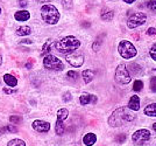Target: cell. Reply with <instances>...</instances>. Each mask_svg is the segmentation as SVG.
Here are the masks:
<instances>
[{"label":"cell","mask_w":156,"mask_h":146,"mask_svg":"<svg viewBox=\"0 0 156 146\" xmlns=\"http://www.w3.org/2000/svg\"><path fill=\"white\" fill-rule=\"evenodd\" d=\"M9 120H11V123H19V122H21V118H20V117H16V116H12V117L9 118Z\"/></svg>","instance_id":"obj_32"},{"label":"cell","mask_w":156,"mask_h":146,"mask_svg":"<svg viewBox=\"0 0 156 146\" xmlns=\"http://www.w3.org/2000/svg\"><path fill=\"white\" fill-rule=\"evenodd\" d=\"M99 47H100V42H99V41H96V42H94V43H93V50H94V52H97V50H99Z\"/></svg>","instance_id":"obj_34"},{"label":"cell","mask_w":156,"mask_h":146,"mask_svg":"<svg viewBox=\"0 0 156 146\" xmlns=\"http://www.w3.org/2000/svg\"><path fill=\"white\" fill-rule=\"evenodd\" d=\"M115 81L120 84H128L130 82L129 71L125 64H119L115 69Z\"/></svg>","instance_id":"obj_6"},{"label":"cell","mask_w":156,"mask_h":146,"mask_svg":"<svg viewBox=\"0 0 156 146\" xmlns=\"http://www.w3.org/2000/svg\"><path fill=\"white\" fill-rule=\"evenodd\" d=\"M129 69L132 70V73H134V74H137L139 73V70H141V68L137 66L136 63H130Z\"/></svg>","instance_id":"obj_25"},{"label":"cell","mask_w":156,"mask_h":146,"mask_svg":"<svg viewBox=\"0 0 156 146\" xmlns=\"http://www.w3.org/2000/svg\"><path fill=\"white\" fill-rule=\"evenodd\" d=\"M63 100H64L65 102L70 100H71V93H65L64 96H63Z\"/></svg>","instance_id":"obj_33"},{"label":"cell","mask_w":156,"mask_h":146,"mask_svg":"<svg viewBox=\"0 0 156 146\" xmlns=\"http://www.w3.org/2000/svg\"><path fill=\"white\" fill-rule=\"evenodd\" d=\"M32 126L37 132H48L50 130V124L48 122H44V120H34Z\"/></svg>","instance_id":"obj_10"},{"label":"cell","mask_w":156,"mask_h":146,"mask_svg":"<svg viewBox=\"0 0 156 146\" xmlns=\"http://www.w3.org/2000/svg\"><path fill=\"white\" fill-rule=\"evenodd\" d=\"M4 93H15V90H11V89H8V88H5V89H4Z\"/></svg>","instance_id":"obj_36"},{"label":"cell","mask_w":156,"mask_h":146,"mask_svg":"<svg viewBox=\"0 0 156 146\" xmlns=\"http://www.w3.org/2000/svg\"><path fill=\"white\" fill-rule=\"evenodd\" d=\"M66 61L69 62V64H71L72 67H82L84 63V55L82 53H78V52H72L70 54H66Z\"/></svg>","instance_id":"obj_9"},{"label":"cell","mask_w":156,"mask_h":146,"mask_svg":"<svg viewBox=\"0 0 156 146\" xmlns=\"http://www.w3.org/2000/svg\"><path fill=\"white\" fill-rule=\"evenodd\" d=\"M22 43H32V41L30 40H23L22 41Z\"/></svg>","instance_id":"obj_39"},{"label":"cell","mask_w":156,"mask_h":146,"mask_svg":"<svg viewBox=\"0 0 156 146\" xmlns=\"http://www.w3.org/2000/svg\"><path fill=\"white\" fill-rule=\"evenodd\" d=\"M1 62H2V57H1V55H0V64H1Z\"/></svg>","instance_id":"obj_43"},{"label":"cell","mask_w":156,"mask_h":146,"mask_svg":"<svg viewBox=\"0 0 156 146\" xmlns=\"http://www.w3.org/2000/svg\"><path fill=\"white\" fill-rule=\"evenodd\" d=\"M144 115L149 116V117H156V103L149 104L144 109Z\"/></svg>","instance_id":"obj_17"},{"label":"cell","mask_w":156,"mask_h":146,"mask_svg":"<svg viewBox=\"0 0 156 146\" xmlns=\"http://www.w3.org/2000/svg\"><path fill=\"white\" fill-rule=\"evenodd\" d=\"M62 1V4H63V6L65 8H71L72 7V1L71 0H61Z\"/></svg>","instance_id":"obj_30"},{"label":"cell","mask_w":156,"mask_h":146,"mask_svg":"<svg viewBox=\"0 0 156 146\" xmlns=\"http://www.w3.org/2000/svg\"><path fill=\"white\" fill-rule=\"evenodd\" d=\"M19 5H20L21 7L27 6V1H26V0H19Z\"/></svg>","instance_id":"obj_35"},{"label":"cell","mask_w":156,"mask_h":146,"mask_svg":"<svg viewBox=\"0 0 156 146\" xmlns=\"http://www.w3.org/2000/svg\"><path fill=\"white\" fill-rule=\"evenodd\" d=\"M143 88V82L140 80H137L134 82V84H133V90L134 91H140L141 89Z\"/></svg>","instance_id":"obj_23"},{"label":"cell","mask_w":156,"mask_h":146,"mask_svg":"<svg viewBox=\"0 0 156 146\" xmlns=\"http://www.w3.org/2000/svg\"><path fill=\"white\" fill-rule=\"evenodd\" d=\"M147 34H148L149 36H156V28H153V27L148 28V31H147Z\"/></svg>","instance_id":"obj_31"},{"label":"cell","mask_w":156,"mask_h":146,"mask_svg":"<svg viewBox=\"0 0 156 146\" xmlns=\"http://www.w3.org/2000/svg\"><path fill=\"white\" fill-rule=\"evenodd\" d=\"M79 102L82 105H87L90 103H96L97 102V97L90 95V93H83L80 97H79Z\"/></svg>","instance_id":"obj_11"},{"label":"cell","mask_w":156,"mask_h":146,"mask_svg":"<svg viewBox=\"0 0 156 146\" xmlns=\"http://www.w3.org/2000/svg\"><path fill=\"white\" fill-rule=\"evenodd\" d=\"M37 1H39V2H49L50 0H37Z\"/></svg>","instance_id":"obj_40"},{"label":"cell","mask_w":156,"mask_h":146,"mask_svg":"<svg viewBox=\"0 0 156 146\" xmlns=\"http://www.w3.org/2000/svg\"><path fill=\"white\" fill-rule=\"evenodd\" d=\"M125 139H126V137H125V136H122V137H119V138H118L119 143H122V140H125Z\"/></svg>","instance_id":"obj_37"},{"label":"cell","mask_w":156,"mask_h":146,"mask_svg":"<svg viewBox=\"0 0 156 146\" xmlns=\"http://www.w3.org/2000/svg\"><path fill=\"white\" fill-rule=\"evenodd\" d=\"M55 131L58 136H62L64 133V125H63V120L57 119L56 122V126H55Z\"/></svg>","instance_id":"obj_20"},{"label":"cell","mask_w":156,"mask_h":146,"mask_svg":"<svg viewBox=\"0 0 156 146\" xmlns=\"http://www.w3.org/2000/svg\"><path fill=\"white\" fill-rule=\"evenodd\" d=\"M41 16L44 22L49 25H56L59 20V12L58 9L54 5L47 4L41 7Z\"/></svg>","instance_id":"obj_3"},{"label":"cell","mask_w":156,"mask_h":146,"mask_svg":"<svg viewBox=\"0 0 156 146\" xmlns=\"http://www.w3.org/2000/svg\"><path fill=\"white\" fill-rule=\"evenodd\" d=\"M82 75H83V80H84L85 83H90V82L93 80V76H94L93 71H92V70H90V69H86V70H84Z\"/></svg>","instance_id":"obj_19"},{"label":"cell","mask_w":156,"mask_h":146,"mask_svg":"<svg viewBox=\"0 0 156 146\" xmlns=\"http://www.w3.org/2000/svg\"><path fill=\"white\" fill-rule=\"evenodd\" d=\"M128 109L132 110V111H137L140 109V98L139 96L134 95L130 97L129 102H128Z\"/></svg>","instance_id":"obj_12"},{"label":"cell","mask_w":156,"mask_h":146,"mask_svg":"<svg viewBox=\"0 0 156 146\" xmlns=\"http://www.w3.org/2000/svg\"><path fill=\"white\" fill-rule=\"evenodd\" d=\"M14 18L16 21H27L30 18V13L28 11H19L14 14Z\"/></svg>","instance_id":"obj_13"},{"label":"cell","mask_w":156,"mask_h":146,"mask_svg":"<svg viewBox=\"0 0 156 146\" xmlns=\"http://www.w3.org/2000/svg\"><path fill=\"white\" fill-rule=\"evenodd\" d=\"M26 68H29V69H30V68H32V64H30V63H27Z\"/></svg>","instance_id":"obj_42"},{"label":"cell","mask_w":156,"mask_h":146,"mask_svg":"<svg viewBox=\"0 0 156 146\" xmlns=\"http://www.w3.org/2000/svg\"><path fill=\"white\" fill-rule=\"evenodd\" d=\"M68 116H69V111L66 110V109H59L58 111H57V119H61L64 122L66 118H68Z\"/></svg>","instance_id":"obj_21"},{"label":"cell","mask_w":156,"mask_h":146,"mask_svg":"<svg viewBox=\"0 0 156 146\" xmlns=\"http://www.w3.org/2000/svg\"><path fill=\"white\" fill-rule=\"evenodd\" d=\"M43 66L44 68L49 69V70H55V71H61L64 69V64L62 63V61L57 59L56 56L48 54L43 59Z\"/></svg>","instance_id":"obj_5"},{"label":"cell","mask_w":156,"mask_h":146,"mask_svg":"<svg viewBox=\"0 0 156 146\" xmlns=\"http://www.w3.org/2000/svg\"><path fill=\"white\" fill-rule=\"evenodd\" d=\"M148 8L153 12H156V0H150L148 1Z\"/></svg>","instance_id":"obj_27"},{"label":"cell","mask_w":156,"mask_h":146,"mask_svg":"<svg viewBox=\"0 0 156 146\" xmlns=\"http://www.w3.org/2000/svg\"><path fill=\"white\" fill-rule=\"evenodd\" d=\"M150 89H151V91L156 93V76L150 80Z\"/></svg>","instance_id":"obj_29"},{"label":"cell","mask_w":156,"mask_h":146,"mask_svg":"<svg viewBox=\"0 0 156 146\" xmlns=\"http://www.w3.org/2000/svg\"><path fill=\"white\" fill-rule=\"evenodd\" d=\"M147 20V15L142 12H137V13H134L132 16H130L128 21H127V26L130 29H134L136 27L143 25Z\"/></svg>","instance_id":"obj_7"},{"label":"cell","mask_w":156,"mask_h":146,"mask_svg":"<svg viewBox=\"0 0 156 146\" xmlns=\"http://www.w3.org/2000/svg\"><path fill=\"white\" fill-rule=\"evenodd\" d=\"M4 81H5V83H6L7 86H16V84H18V80L14 77L13 75H11V74L4 75Z\"/></svg>","instance_id":"obj_16"},{"label":"cell","mask_w":156,"mask_h":146,"mask_svg":"<svg viewBox=\"0 0 156 146\" xmlns=\"http://www.w3.org/2000/svg\"><path fill=\"white\" fill-rule=\"evenodd\" d=\"M83 141L86 146H92L96 141H97V137L94 133H87L85 134L84 138H83Z\"/></svg>","instance_id":"obj_14"},{"label":"cell","mask_w":156,"mask_h":146,"mask_svg":"<svg viewBox=\"0 0 156 146\" xmlns=\"http://www.w3.org/2000/svg\"><path fill=\"white\" fill-rule=\"evenodd\" d=\"M125 2H127V4H133L134 1H136V0H124Z\"/></svg>","instance_id":"obj_38"},{"label":"cell","mask_w":156,"mask_h":146,"mask_svg":"<svg viewBox=\"0 0 156 146\" xmlns=\"http://www.w3.org/2000/svg\"><path fill=\"white\" fill-rule=\"evenodd\" d=\"M100 16H101V19L104 21H111L113 19V16H114V12L112 9H110V8H104L101 11Z\"/></svg>","instance_id":"obj_15"},{"label":"cell","mask_w":156,"mask_h":146,"mask_svg":"<svg viewBox=\"0 0 156 146\" xmlns=\"http://www.w3.org/2000/svg\"><path fill=\"white\" fill-rule=\"evenodd\" d=\"M0 14H1V8H0Z\"/></svg>","instance_id":"obj_44"},{"label":"cell","mask_w":156,"mask_h":146,"mask_svg":"<svg viewBox=\"0 0 156 146\" xmlns=\"http://www.w3.org/2000/svg\"><path fill=\"white\" fill-rule=\"evenodd\" d=\"M135 119V115L132 113L129 109L126 108H119L115 111H113V113L108 118V124L112 127H119L122 126L124 124L130 123L132 120Z\"/></svg>","instance_id":"obj_1"},{"label":"cell","mask_w":156,"mask_h":146,"mask_svg":"<svg viewBox=\"0 0 156 146\" xmlns=\"http://www.w3.org/2000/svg\"><path fill=\"white\" fill-rule=\"evenodd\" d=\"M66 76H68V78H69V80H72V81H76L78 78V74L76 73V71H73V70L68 71Z\"/></svg>","instance_id":"obj_24"},{"label":"cell","mask_w":156,"mask_h":146,"mask_svg":"<svg viewBox=\"0 0 156 146\" xmlns=\"http://www.w3.org/2000/svg\"><path fill=\"white\" fill-rule=\"evenodd\" d=\"M149 54H150V56H151V59H153L154 61H156V43L155 45H153V47L150 48Z\"/></svg>","instance_id":"obj_28"},{"label":"cell","mask_w":156,"mask_h":146,"mask_svg":"<svg viewBox=\"0 0 156 146\" xmlns=\"http://www.w3.org/2000/svg\"><path fill=\"white\" fill-rule=\"evenodd\" d=\"M7 146H26V144L22 139H12L8 141Z\"/></svg>","instance_id":"obj_22"},{"label":"cell","mask_w":156,"mask_h":146,"mask_svg":"<svg viewBox=\"0 0 156 146\" xmlns=\"http://www.w3.org/2000/svg\"><path fill=\"white\" fill-rule=\"evenodd\" d=\"M50 52V41H48L46 45L43 46V49H42V55H48V53Z\"/></svg>","instance_id":"obj_26"},{"label":"cell","mask_w":156,"mask_h":146,"mask_svg":"<svg viewBox=\"0 0 156 146\" xmlns=\"http://www.w3.org/2000/svg\"><path fill=\"white\" fill-rule=\"evenodd\" d=\"M118 52H119V54H120L124 59H126V60H129V59L134 57L137 54V50H136V48L134 47V45L127 40L121 41V42L119 43V46H118Z\"/></svg>","instance_id":"obj_4"},{"label":"cell","mask_w":156,"mask_h":146,"mask_svg":"<svg viewBox=\"0 0 156 146\" xmlns=\"http://www.w3.org/2000/svg\"><path fill=\"white\" fill-rule=\"evenodd\" d=\"M150 138V132L147 129H140L135 132L133 133L132 136V140L134 144L136 145H143L146 141H148V139Z\"/></svg>","instance_id":"obj_8"},{"label":"cell","mask_w":156,"mask_h":146,"mask_svg":"<svg viewBox=\"0 0 156 146\" xmlns=\"http://www.w3.org/2000/svg\"><path fill=\"white\" fill-rule=\"evenodd\" d=\"M30 33H32V29L28 26H21L16 29V34L19 36H26V35H29Z\"/></svg>","instance_id":"obj_18"},{"label":"cell","mask_w":156,"mask_h":146,"mask_svg":"<svg viewBox=\"0 0 156 146\" xmlns=\"http://www.w3.org/2000/svg\"><path fill=\"white\" fill-rule=\"evenodd\" d=\"M153 130L156 132V123H154V124H153Z\"/></svg>","instance_id":"obj_41"},{"label":"cell","mask_w":156,"mask_h":146,"mask_svg":"<svg viewBox=\"0 0 156 146\" xmlns=\"http://www.w3.org/2000/svg\"><path fill=\"white\" fill-rule=\"evenodd\" d=\"M79 47H80V41L71 35L65 36L57 42H55V48L62 54H70L77 50Z\"/></svg>","instance_id":"obj_2"}]
</instances>
